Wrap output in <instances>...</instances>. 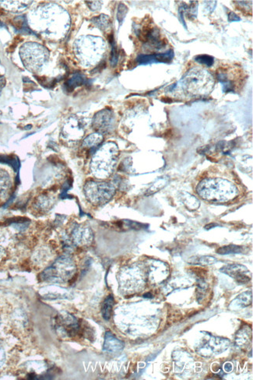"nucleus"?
I'll return each mask as SVG.
<instances>
[{"mask_svg":"<svg viewBox=\"0 0 253 380\" xmlns=\"http://www.w3.org/2000/svg\"><path fill=\"white\" fill-rule=\"evenodd\" d=\"M32 29L46 37L57 39L64 37L70 28V18L68 13L57 4L41 6L28 17Z\"/></svg>","mask_w":253,"mask_h":380,"instance_id":"nucleus-1","label":"nucleus"},{"mask_svg":"<svg viewBox=\"0 0 253 380\" xmlns=\"http://www.w3.org/2000/svg\"><path fill=\"white\" fill-rule=\"evenodd\" d=\"M198 195L210 202H227L238 194L237 187L227 179L209 178L202 180L196 187Z\"/></svg>","mask_w":253,"mask_h":380,"instance_id":"nucleus-2","label":"nucleus"},{"mask_svg":"<svg viewBox=\"0 0 253 380\" xmlns=\"http://www.w3.org/2000/svg\"><path fill=\"white\" fill-rule=\"evenodd\" d=\"M182 90L192 96L207 95L214 86L213 76L202 68H193L180 80Z\"/></svg>","mask_w":253,"mask_h":380,"instance_id":"nucleus-3","label":"nucleus"},{"mask_svg":"<svg viewBox=\"0 0 253 380\" xmlns=\"http://www.w3.org/2000/svg\"><path fill=\"white\" fill-rule=\"evenodd\" d=\"M74 52L83 66H93L102 58L105 52V43L98 37H81L75 42Z\"/></svg>","mask_w":253,"mask_h":380,"instance_id":"nucleus-4","label":"nucleus"},{"mask_svg":"<svg viewBox=\"0 0 253 380\" xmlns=\"http://www.w3.org/2000/svg\"><path fill=\"white\" fill-rule=\"evenodd\" d=\"M118 157V149L114 143H107L100 147L92 158L90 169L100 178L109 176L114 170Z\"/></svg>","mask_w":253,"mask_h":380,"instance_id":"nucleus-5","label":"nucleus"},{"mask_svg":"<svg viewBox=\"0 0 253 380\" xmlns=\"http://www.w3.org/2000/svg\"><path fill=\"white\" fill-rule=\"evenodd\" d=\"M20 56L23 64L32 73H38L47 62L49 51L36 42H27L20 49Z\"/></svg>","mask_w":253,"mask_h":380,"instance_id":"nucleus-6","label":"nucleus"},{"mask_svg":"<svg viewBox=\"0 0 253 380\" xmlns=\"http://www.w3.org/2000/svg\"><path fill=\"white\" fill-rule=\"evenodd\" d=\"M75 273L76 265L73 259L70 256H63L42 272L41 279L49 283H66L71 280Z\"/></svg>","mask_w":253,"mask_h":380,"instance_id":"nucleus-7","label":"nucleus"},{"mask_svg":"<svg viewBox=\"0 0 253 380\" xmlns=\"http://www.w3.org/2000/svg\"><path fill=\"white\" fill-rule=\"evenodd\" d=\"M87 199L94 205H103L111 201L115 194L112 184L106 181H89L84 186Z\"/></svg>","mask_w":253,"mask_h":380,"instance_id":"nucleus-8","label":"nucleus"},{"mask_svg":"<svg viewBox=\"0 0 253 380\" xmlns=\"http://www.w3.org/2000/svg\"><path fill=\"white\" fill-rule=\"evenodd\" d=\"M115 118L114 113L108 109H104L94 116L92 122V126L98 133H110L114 130Z\"/></svg>","mask_w":253,"mask_h":380,"instance_id":"nucleus-9","label":"nucleus"},{"mask_svg":"<svg viewBox=\"0 0 253 380\" xmlns=\"http://www.w3.org/2000/svg\"><path fill=\"white\" fill-rule=\"evenodd\" d=\"M80 118L73 116L68 120L63 127V136L66 139L72 140H79L84 134V123Z\"/></svg>","mask_w":253,"mask_h":380,"instance_id":"nucleus-10","label":"nucleus"},{"mask_svg":"<svg viewBox=\"0 0 253 380\" xmlns=\"http://www.w3.org/2000/svg\"><path fill=\"white\" fill-rule=\"evenodd\" d=\"M56 323H57L58 329L63 331L66 335L73 337L80 331V323L78 320H76V317L72 315H60L58 316Z\"/></svg>","mask_w":253,"mask_h":380,"instance_id":"nucleus-11","label":"nucleus"},{"mask_svg":"<svg viewBox=\"0 0 253 380\" xmlns=\"http://www.w3.org/2000/svg\"><path fill=\"white\" fill-rule=\"evenodd\" d=\"M222 273H224L231 276L237 283H247L251 280V276L248 275L249 270L246 266L240 264H229L223 266L220 269Z\"/></svg>","mask_w":253,"mask_h":380,"instance_id":"nucleus-12","label":"nucleus"},{"mask_svg":"<svg viewBox=\"0 0 253 380\" xmlns=\"http://www.w3.org/2000/svg\"><path fill=\"white\" fill-rule=\"evenodd\" d=\"M173 50H168L163 53H154L150 55L142 54L137 58L139 65H149L152 63H169L173 59Z\"/></svg>","mask_w":253,"mask_h":380,"instance_id":"nucleus-13","label":"nucleus"},{"mask_svg":"<svg viewBox=\"0 0 253 380\" xmlns=\"http://www.w3.org/2000/svg\"><path fill=\"white\" fill-rule=\"evenodd\" d=\"M124 346H125L124 342L117 338L112 333L109 331L106 332L104 345H103V351L104 352L108 353V354H117L122 351Z\"/></svg>","mask_w":253,"mask_h":380,"instance_id":"nucleus-14","label":"nucleus"},{"mask_svg":"<svg viewBox=\"0 0 253 380\" xmlns=\"http://www.w3.org/2000/svg\"><path fill=\"white\" fill-rule=\"evenodd\" d=\"M72 238L77 245H88L93 240V234L88 228L77 227L73 230Z\"/></svg>","mask_w":253,"mask_h":380,"instance_id":"nucleus-15","label":"nucleus"},{"mask_svg":"<svg viewBox=\"0 0 253 380\" xmlns=\"http://www.w3.org/2000/svg\"><path fill=\"white\" fill-rule=\"evenodd\" d=\"M32 1H0V7L7 11L21 13L28 9Z\"/></svg>","mask_w":253,"mask_h":380,"instance_id":"nucleus-16","label":"nucleus"},{"mask_svg":"<svg viewBox=\"0 0 253 380\" xmlns=\"http://www.w3.org/2000/svg\"><path fill=\"white\" fill-rule=\"evenodd\" d=\"M217 259L213 256H196L189 258L188 263L192 265H200V266H209L217 263Z\"/></svg>","mask_w":253,"mask_h":380,"instance_id":"nucleus-17","label":"nucleus"},{"mask_svg":"<svg viewBox=\"0 0 253 380\" xmlns=\"http://www.w3.org/2000/svg\"><path fill=\"white\" fill-rule=\"evenodd\" d=\"M11 179L5 170L0 168V194H7L11 187Z\"/></svg>","mask_w":253,"mask_h":380,"instance_id":"nucleus-18","label":"nucleus"},{"mask_svg":"<svg viewBox=\"0 0 253 380\" xmlns=\"http://www.w3.org/2000/svg\"><path fill=\"white\" fill-rule=\"evenodd\" d=\"M103 140V136L101 133H96L90 134L86 137L83 141V147L93 148L97 147Z\"/></svg>","mask_w":253,"mask_h":380,"instance_id":"nucleus-19","label":"nucleus"},{"mask_svg":"<svg viewBox=\"0 0 253 380\" xmlns=\"http://www.w3.org/2000/svg\"><path fill=\"white\" fill-rule=\"evenodd\" d=\"M114 303V298L111 296H108L104 301L102 307H101V314H102L103 318L104 320H109L111 318Z\"/></svg>","mask_w":253,"mask_h":380,"instance_id":"nucleus-20","label":"nucleus"},{"mask_svg":"<svg viewBox=\"0 0 253 380\" xmlns=\"http://www.w3.org/2000/svg\"><path fill=\"white\" fill-rule=\"evenodd\" d=\"M85 76L80 73H75L71 78H70L66 83L68 90H73L77 86H81L85 83Z\"/></svg>","mask_w":253,"mask_h":380,"instance_id":"nucleus-21","label":"nucleus"},{"mask_svg":"<svg viewBox=\"0 0 253 380\" xmlns=\"http://www.w3.org/2000/svg\"><path fill=\"white\" fill-rule=\"evenodd\" d=\"M92 23L95 25L97 28H99V29L103 30V31H106L111 25L110 18H108V16L104 15V14H101L98 17L93 18Z\"/></svg>","mask_w":253,"mask_h":380,"instance_id":"nucleus-22","label":"nucleus"},{"mask_svg":"<svg viewBox=\"0 0 253 380\" xmlns=\"http://www.w3.org/2000/svg\"><path fill=\"white\" fill-rule=\"evenodd\" d=\"M243 250V247L239 245H229L219 248L217 252L220 255L238 254L241 253Z\"/></svg>","mask_w":253,"mask_h":380,"instance_id":"nucleus-23","label":"nucleus"},{"mask_svg":"<svg viewBox=\"0 0 253 380\" xmlns=\"http://www.w3.org/2000/svg\"><path fill=\"white\" fill-rule=\"evenodd\" d=\"M252 295H251V292H244L242 294L237 296L234 302H237V307L244 308L246 306H249L251 303V299H252Z\"/></svg>","mask_w":253,"mask_h":380,"instance_id":"nucleus-24","label":"nucleus"},{"mask_svg":"<svg viewBox=\"0 0 253 380\" xmlns=\"http://www.w3.org/2000/svg\"><path fill=\"white\" fill-rule=\"evenodd\" d=\"M195 61L199 64L205 65L206 66H212L214 63V59L210 55H199L195 57Z\"/></svg>","mask_w":253,"mask_h":380,"instance_id":"nucleus-25","label":"nucleus"},{"mask_svg":"<svg viewBox=\"0 0 253 380\" xmlns=\"http://www.w3.org/2000/svg\"><path fill=\"white\" fill-rule=\"evenodd\" d=\"M51 202L48 198L40 197L36 202V207L42 211H45V208H50Z\"/></svg>","mask_w":253,"mask_h":380,"instance_id":"nucleus-26","label":"nucleus"},{"mask_svg":"<svg viewBox=\"0 0 253 380\" xmlns=\"http://www.w3.org/2000/svg\"><path fill=\"white\" fill-rule=\"evenodd\" d=\"M127 11H128V10H127V7H125L124 4H120L119 7H118V14H117V18H118V22L120 23V24H121V23H122V21H123Z\"/></svg>","mask_w":253,"mask_h":380,"instance_id":"nucleus-27","label":"nucleus"},{"mask_svg":"<svg viewBox=\"0 0 253 380\" xmlns=\"http://www.w3.org/2000/svg\"><path fill=\"white\" fill-rule=\"evenodd\" d=\"M111 42V46H112V50H111V62L113 66L116 64L117 61H118V54H117L116 45L114 43V40Z\"/></svg>","mask_w":253,"mask_h":380,"instance_id":"nucleus-28","label":"nucleus"},{"mask_svg":"<svg viewBox=\"0 0 253 380\" xmlns=\"http://www.w3.org/2000/svg\"><path fill=\"white\" fill-rule=\"evenodd\" d=\"M6 360V354L5 351H4V347L0 344V368H2L4 365V362Z\"/></svg>","mask_w":253,"mask_h":380,"instance_id":"nucleus-29","label":"nucleus"},{"mask_svg":"<svg viewBox=\"0 0 253 380\" xmlns=\"http://www.w3.org/2000/svg\"><path fill=\"white\" fill-rule=\"evenodd\" d=\"M87 5L90 7L92 11H97L101 7V4L100 2H87Z\"/></svg>","mask_w":253,"mask_h":380,"instance_id":"nucleus-30","label":"nucleus"},{"mask_svg":"<svg viewBox=\"0 0 253 380\" xmlns=\"http://www.w3.org/2000/svg\"><path fill=\"white\" fill-rule=\"evenodd\" d=\"M227 17H228V21H230V22H236V21H241V18H240L237 14H234V12L229 13Z\"/></svg>","mask_w":253,"mask_h":380,"instance_id":"nucleus-31","label":"nucleus"},{"mask_svg":"<svg viewBox=\"0 0 253 380\" xmlns=\"http://www.w3.org/2000/svg\"><path fill=\"white\" fill-rule=\"evenodd\" d=\"M5 77H4V76H2V75H0V93H1V91H2L3 88H4V86H5Z\"/></svg>","mask_w":253,"mask_h":380,"instance_id":"nucleus-32","label":"nucleus"},{"mask_svg":"<svg viewBox=\"0 0 253 380\" xmlns=\"http://www.w3.org/2000/svg\"><path fill=\"white\" fill-rule=\"evenodd\" d=\"M224 368H225L226 371H231L232 369V365L230 363H227V364H226Z\"/></svg>","mask_w":253,"mask_h":380,"instance_id":"nucleus-33","label":"nucleus"},{"mask_svg":"<svg viewBox=\"0 0 253 380\" xmlns=\"http://www.w3.org/2000/svg\"><path fill=\"white\" fill-rule=\"evenodd\" d=\"M4 253H5V251H4V248L0 245V259H2L3 256H4Z\"/></svg>","mask_w":253,"mask_h":380,"instance_id":"nucleus-34","label":"nucleus"},{"mask_svg":"<svg viewBox=\"0 0 253 380\" xmlns=\"http://www.w3.org/2000/svg\"><path fill=\"white\" fill-rule=\"evenodd\" d=\"M0 323H1V319H0Z\"/></svg>","mask_w":253,"mask_h":380,"instance_id":"nucleus-35","label":"nucleus"}]
</instances>
